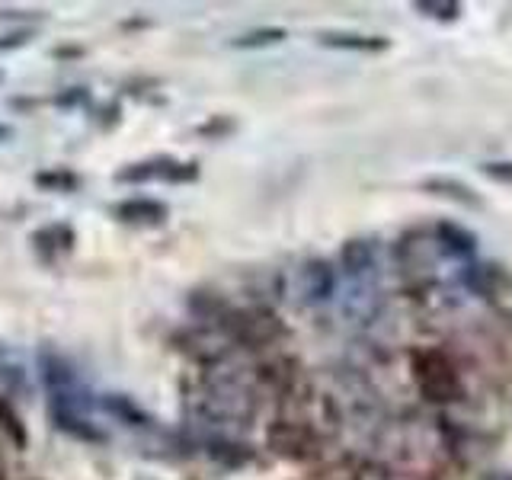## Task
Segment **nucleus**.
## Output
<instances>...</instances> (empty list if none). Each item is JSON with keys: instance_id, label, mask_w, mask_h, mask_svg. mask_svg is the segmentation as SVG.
<instances>
[{"instance_id": "obj_11", "label": "nucleus", "mask_w": 512, "mask_h": 480, "mask_svg": "<svg viewBox=\"0 0 512 480\" xmlns=\"http://www.w3.org/2000/svg\"><path fill=\"white\" fill-rule=\"evenodd\" d=\"M423 189L426 192H436V196H442V199H455L458 205H468V208H477L480 205L474 192L464 186V183H458V180H442V176H436V180H426Z\"/></svg>"}, {"instance_id": "obj_7", "label": "nucleus", "mask_w": 512, "mask_h": 480, "mask_svg": "<svg viewBox=\"0 0 512 480\" xmlns=\"http://www.w3.org/2000/svg\"><path fill=\"white\" fill-rule=\"evenodd\" d=\"M343 269L352 282H365L375 272V247L372 240H349L343 247Z\"/></svg>"}, {"instance_id": "obj_2", "label": "nucleus", "mask_w": 512, "mask_h": 480, "mask_svg": "<svg viewBox=\"0 0 512 480\" xmlns=\"http://www.w3.org/2000/svg\"><path fill=\"white\" fill-rule=\"evenodd\" d=\"M202 413L212 423H244L253 416V397L237 381H212L202 397Z\"/></svg>"}, {"instance_id": "obj_6", "label": "nucleus", "mask_w": 512, "mask_h": 480, "mask_svg": "<svg viewBox=\"0 0 512 480\" xmlns=\"http://www.w3.org/2000/svg\"><path fill=\"white\" fill-rule=\"evenodd\" d=\"M336 292V272L324 260H311L301 269V295L304 301L320 304Z\"/></svg>"}, {"instance_id": "obj_19", "label": "nucleus", "mask_w": 512, "mask_h": 480, "mask_svg": "<svg viewBox=\"0 0 512 480\" xmlns=\"http://www.w3.org/2000/svg\"><path fill=\"white\" fill-rule=\"evenodd\" d=\"M0 480H4V474H0Z\"/></svg>"}, {"instance_id": "obj_13", "label": "nucleus", "mask_w": 512, "mask_h": 480, "mask_svg": "<svg viewBox=\"0 0 512 480\" xmlns=\"http://www.w3.org/2000/svg\"><path fill=\"white\" fill-rule=\"evenodd\" d=\"M282 39H285V29L272 26V29H253V32H247V36L234 39V45L237 48H263V45H276Z\"/></svg>"}, {"instance_id": "obj_9", "label": "nucleus", "mask_w": 512, "mask_h": 480, "mask_svg": "<svg viewBox=\"0 0 512 480\" xmlns=\"http://www.w3.org/2000/svg\"><path fill=\"white\" fill-rule=\"evenodd\" d=\"M439 244L445 253H452V256H461V260H468V256H474L477 250V237L471 231H464L458 228V224H439Z\"/></svg>"}, {"instance_id": "obj_3", "label": "nucleus", "mask_w": 512, "mask_h": 480, "mask_svg": "<svg viewBox=\"0 0 512 480\" xmlns=\"http://www.w3.org/2000/svg\"><path fill=\"white\" fill-rule=\"evenodd\" d=\"M221 327L240 346H266L276 340V336H282V320L263 308L228 311L221 317Z\"/></svg>"}, {"instance_id": "obj_16", "label": "nucleus", "mask_w": 512, "mask_h": 480, "mask_svg": "<svg viewBox=\"0 0 512 480\" xmlns=\"http://www.w3.org/2000/svg\"><path fill=\"white\" fill-rule=\"evenodd\" d=\"M480 170H484L496 183H512V160H487Z\"/></svg>"}, {"instance_id": "obj_17", "label": "nucleus", "mask_w": 512, "mask_h": 480, "mask_svg": "<svg viewBox=\"0 0 512 480\" xmlns=\"http://www.w3.org/2000/svg\"><path fill=\"white\" fill-rule=\"evenodd\" d=\"M16 381H20V372H16L13 365H7L4 356H0V394H10L16 388Z\"/></svg>"}, {"instance_id": "obj_8", "label": "nucleus", "mask_w": 512, "mask_h": 480, "mask_svg": "<svg viewBox=\"0 0 512 480\" xmlns=\"http://www.w3.org/2000/svg\"><path fill=\"white\" fill-rule=\"evenodd\" d=\"M320 45L343 48V52H384L388 39L384 36H362V32H320Z\"/></svg>"}, {"instance_id": "obj_4", "label": "nucleus", "mask_w": 512, "mask_h": 480, "mask_svg": "<svg viewBox=\"0 0 512 480\" xmlns=\"http://www.w3.org/2000/svg\"><path fill=\"white\" fill-rule=\"evenodd\" d=\"M266 442H269L272 452H279L285 458H295V461L314 458L317 448H320V439L314 436V429L304 426V423H292V420L272 423L266 432Z\"/></svg>"}, {"instance_id": "obj_12", "label": "nucleus", "mask_w": 512, "mask_h": 480, "mask_svg": "<svg viewBox=\"0 0 512 480\" xmlns=\"http://www.w3.org/2000/svg\"><path fill=\"white\" fill-rule=\"evenodd\" d=\"M36 183L48 192H74L80 186L77 173H71V170H45L36 176Z\"/></svg>"}, {"instance_id": "obj_10", "label": "nucleus", "mask_w": 512, "mask_h": 480, "mask_svg": "<svg viewBox=\"0 0 512 480\" xmlns=\"http://www.w3.org/2000/svg\"><path fill=\"white\" fill-rule=\"evenodd\" d=\"M116 215L122 221H164L167 205L154 199H128L116 205Z\"/></svg>"}, {"instance_id": "obj_1", "label": "nucleus", "mask_w": 512, "mask_h": 480, "mask_svg": "<svg viewBox=\"0 0 512 480\" xmlns=\"http://www.w3.org/2000/svg\"><path fill=\"white\" fill-rule=\"evenodd\" d=\"M413 381L432 404H452L461 397V375L452 356L442 349H420L413 356Z\"/></svg>"}, {"instance_id": "obj_18", "label": "nucleus", "mask_w": 512, "mask_h": 480, "mask_svg": "<svg viewBox=\"0 0 512 480\" xmlns=\"http://www.w3.org/2000/svg\"><path fill=\"white\" fill-rule=\"evenodd\" d=\"M10 138V128L7 125H0V141H7Z\"/></svg>"}, {"instance_id": "obj_15", "label": "nucleus", "mask_w": 512, "mask_h": 480, "mask_svg": "<svg viewBox=\"0 0 512 480\" xmlns=\"http://www.w3.org/2000/svg\"><path fill=\"white\" fill-rule=\"evenodd\" d=\"M356 480H426L420 474H410V471H397V468H381V464H368L356 474Z\"/></svg>"}, {"instance_id": "obj_14", "label": "nucleus", "mask_w": 512, "mask_h": 480, "mask_svg": "<svg viewBox=\"0 0 512 480\" xmlns=\"http://www.w3.org/2000/svg\"><path fill=\"white\" fill-rule=\"evenodd\" d=\"M416 10H420L423 16H432V20H455V16L461 13L458 4H452V0H416L413 4Z\"/></svg>"}, {"instance_id": "obj_5", "label": "nucleus", "mask_w": 512, "mask_h": 480, "mask_svg": "<svg viewBox=\"0 0 512 480\" xmlns=\"http://www.w3.org/2000/svg\"><path fill=\"white\" fill-rule=\"evenodd\" d=\"M199 170L196 164H176L170 157L148 160V164H132L119 173L122 183H148V180H167V183H183V180H196Z\"/></svg>"}]
</instances>
